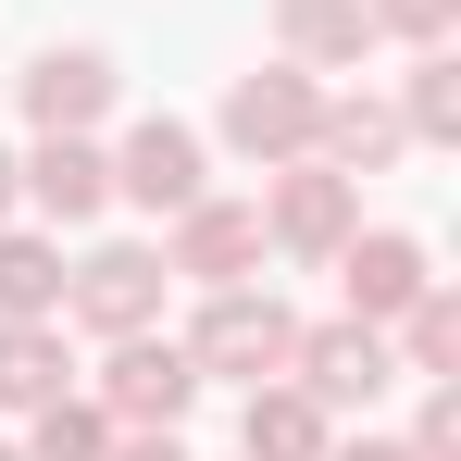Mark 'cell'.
Instances as JSON below:
<instances>
[{
	"instance_id": "cell-1",
	"label": "cell",
	"mask_w": 461,
	"mask_h": 461,
	"mask_svg": "<svg viewBox=\"0 0 461 461\" xmlns=\"http://www.w3.org/2000/svg\"><path fill=\"white\" fill-rule=\"evenodd\" d=\"M287 349H300V312L275 300L262 275L249 287H200V324H187L200 386H262V375H287Z\"/></svg>"
},
{
	"instance_id": "cell-2",
	"label": "cell",
	"mask_w": 461,
	"mask_h": 461,
	"mask_svg": "<svg viewBox=\"0 0 461 461\" xmlns=\"http://www.w3.org/2000/svg\"><path fill=\"white\" fill-rule=\"evenodd\" d=\"M162 300H175V275H162L150 237H100L87 262H63V337H138V324H162Z\"/></svg>"
},
{
	"instance_id": "cell-3",
	"label": "cell",
	"mask_w": 461,
	"mask_h": 461,
	"mask_svg": "<svg viewBox=\"0 0 461 461\" xmlns=\"http://www.w3.org/2000/svg\"><path fill=\"white\" fill-rule=\"evenodd\" d=\"M312 125H324V76H300V63H249V76L225 87V150L249 162V175L312 162Z\"/></svg>"
},
{
	"instance_id": "cell-4",
	"label": "cell",
	"mask_w": 461,
	"mask_h": 461,
	"mask_svg": "<svg viewBox=\"0 0 461 461\" xmlns=\"http://www.w3.org/2000/svg\"><path fill=\"white\" fill-rule=\"evenodd\" d=\"M249 212H262V249H275V262H337L349 225H362V187L324 175V162H275Z\"/></svg>"
},
{
	"instance_id": "cell-5",
	"label": "cell",
	"mask_w": 461,
	"mask_h": 461,
	"mask_svg": "<svg viewBox=\"0 0 461 461\" xmlns=\"http://www.w3.org/2000/svg\"><path fill=\"white\" fill-rule=\"evenodd\" d=\"M87 399H100L113 424H187V411H200V362H187V337L138 324V337H113V362H100Z\"/></svg>"
},
{
	"instance_id": "cell-6",
	"label": "cell",
	"mask_w": 461,
	"mask_h": 461,
	"mask_svg": "<svg viewBox=\"0 0 461 461\" xmlns=\"http://www.w3.org/2000/svg\"><path fill=\"white\" fill-rule=\"evenodd\" d=\"M287 386H312L324 411H375L386 386H399V349H386V324L337 312V324H300V349H287Z\"/></svg>"
},
{
	"instance_id": "cell-7",
	"label": "cell",
	"mask_w": 461,
	"mask_h": 461,
	"mask_svg": "<svg viewBox=\"0 0 461 461\" xmlns=\"http://www.w3.org/2000/svg\"><path fill=\"white\" fill-rule=\"evenodd\" d=\"M212 187V150H200V125H175V113H138L125 138H113V200H138V212H187Z\"/></svg>"
},
{
	"instance_id": "cell-8",
	"label": "cell",
	"mask_w": 461,
	"mask_h": 461,
	"mask_svg": "<svg viewBox=\"0 0 461 461\" xmlns=\"http://www.w3.org/2000/svg\"><path fill=\"white\" fill-rule=\"evenodd\" d=\"M275 249H262V212L249 200H225V187H200L187 212H175V249H162V275L175 287H249Z\"/></svg>"
},
{
	"instance_id": "cell-9",
	"label": "cell",
	"mask_w": 461,
	"mask_h": 461,
	"mask_svg": "<svg viewBox=\"0 0 461 461\" xmlns=\"http://www.w3.org/2000/svg\"><path fill=\"white\" fill-rule=\"evenodd\" d=\"M13 100H25L38 138H100V113L125 100V76H113V50H38L13 76Z\"/></svg>"
},
{
	"instance_id": "cell-10",
	"label": "cell",
	"mask_w": 461,
	"mask_h": 461,
	"mask_svg": "<svg viewBox=\"0 0 461 461\" xmlns=\"http://www.w3.org/2000/svg\"><path fill=\"white\" fill-rule=\"evenodd\" d=\"M13 187H25V212L50 237H76V225L113 212V150H100V138H38V150L13 162Z\"/></svg>"
},
{
	"instance_id": "cell-11",
	"label": "cell",
	"mask_w": 461,
	"mask_h": 461,
	"mask_svg": "<svg viewBox=\"0 0 461 461\" xmlns=\"http://www.w3.org/2000/svg\"><path fill=\"white\" fill-rule=\"evenodd\" d=\"M337 287H349V312L362 324H399V312L437 287V262H424V237H399V225H349V249L324 262Z\"/></svg>"
},
{
	"instance_id": "cell-12",
	"label": "cell",
	"mask_w": 461,
	"mask_h": 461,
	"mask_svg": "<svg viewBox=\"0 0 461 461\" xmlns=\"http://www.w3.org/2000/svg\"><path fill=\"white\" fill-rule=\"evenodd\" d=\"M324 449H337V411H324L312 386L262 375L249 399H237V461H324Z\"/></svg>"
},
{
	"instance_id": "cell-13",
	"label": "cell",
	"mask_w": 461,
	"mask_h": 461,
	"mask_svg": "<svg viewBox=\"0 0 461 461\" xmlns=\"http://www.w3.org/2000/svg\"><path fill=\"white\" fill-rule=\"evenodd\" d=\"M399 150H411V138H399V113H386V100L324 87V125H312V162H324V175H349V187H362V175H386Z\"/></svg>"
},
{
	"instance_id": "cell-14",
	"label": "cell",
	"mask_w": 461,
	"mask_h": 461,
	"mask_svg": "<svg viewBox=\"0 0 461 461\" xmlns=\"http://www.w3.org/2000/svg\"><path fill=\"white\" fill-rule=\"evenodd\" d=\"M362 50H375V13H362V0H275V63L337 76V63H362Z\"/></svg>"
},
{
	"instance_id": "cell-15",
	"label": "cell",
	"mask_w": 461,
	"mask_h": 461,
	"mask_svg": "<svg viewBox=\"0 0 461 461\" xmlns=\"http://www.w3.org/2000/svg\"><path fill=\"white\" fill-rule=\"evenodd\" d=\"M0 324H63V237L0 225Z\"/></svg>"
},
{
	"instance_id": "cell-16",
	"label": "cell",
	"mask_w": 461,
	"mask_h": 461,
	"mask_svg": "<svg viewBox=\"0 0 461 461\" xmlns=\"http://www.w3.org/2000/svg\"><path fill=\"white\" fill-rule=\"evenodd\" d=\"M76 386V337L63 324H0V411H38Z\"/></svg>"
},
{
	"instance_id": "cell-17",
	"label": "cell",
	"mask_w": 461,
	"mask_h": 461,
	"mask_svg": "<svg viewBox=\"0 0 461 461\" xmlns=\"http://www.w3.org/2000/svg\"><path fill=\"white\" fill-rule=\"evenodd\" d=\"M386 113H399L411 150H461V63H449V50H411V76H399Z\"/></svg>"
},
{
	"instance_id": "cell-18",
	"label": "cell",
	"mask_w": 461,
	"mask_h": 461,
	"mask_svg": "<svg viewBox=\"0 0 461 461\" xmlns=\"http://www.w3.org/2000/svg\"><path fill=\"white\" fill-rule=\"evenodd\" d=\"M386 349H399V386L424 375H461V287H424V300L386 324Z\"/></svg>"
},
{
	"instance_id": "cell-19",
	"label": "cell",
	"mask_w": 461,
	"mask_h": 461,
	"mask_svg": "<svg viewBox=\"0 0 461 461\" xmlns=\"http://www.w3.org/2000/svg\"><path fill=\"white\" fill-rule=\"evenodd\" d=\"M100 449H113V411H100L87 386H63V399L25 411V461H100Z\"/></svg>"
},
{
	"instance_id": "cell-20",
	"label": "cell",
	"mask_w": 461,
	"mask_h": 461,
	"mask_svg": "<svg viewBox=\"0 0 461 461\" xmlns=\"http://www.w3.org/2000/svg\"><path fill=\"white\" fill-rule=\"evenodd\" d=\"M375 13V38H399V50H449V25H461V0H362Z\"/></svg>"
},
{
	"instance_id": "cell-21",
	"label": "cell",
	"mask_w": 461,
	"mask_h": 461,
	"mask_svg": "<svg viewBox=\"0 0 461 461\" xmlns=\"http://www.w3.org/2000/svg\"><path fill=\"white\" fill-rule=\"evenodd\" d=\"M411 461H461V375H424V411H411Z\"/></svg>"
},
{
	"instance_id": "cell-22",
	"label": "cell",
	"mask_w": 461,
	"mask_h": 461,
	"mask_svg": "<svg viewBox=\"0 0 461 461\" xmlns=\"http://www.w3.org/2000/svg\"><path fill=\"white\" fill-rule=\"evenodd\" d=\"M100 461H187V437H175V424H113Z\"/></svg>"
},
{
	"instance_id": "cell-23",
	"label": "cell",
	"mask_w": 461,
	"mask_h": 461,
	"mask_svg": "<svg viewBox=\"0 0 461 461\" xmlns=\"http://www.w3.org/2000/svg\"><path fill=\"white\" fill-rule=\"evenodd\" d=\"M324 461H411V437H375V424H362V437H337Z\"/></svg>"
},
{
	"instance_id": "cell-24",
	"label": "cell",
	"mask_w": 461,
	"mask_h": 461,
	"mask_svg": "<svg viewBox=\"0 0 461 461\" xmlns=\"http://www.w3.org/2000/svg\"><path fill=\"white\" fill-rule=\"evenodd\" d=\"M13 212H25V187H13V150H0V225H13Z\"/></svg>"
},
{
	"instance_id": "cell-25",
	"label": "cell",
	"mask_w": 461,
	"mask_h": 461,
	"mask_svg": "<svg viewBox=\"0 0 461 461\" xmlns=\"http://www.w3.org/2000/svg\"><path fill=\"white\" fill-rule=\"evenodd\" d=\"M0 461H25V437H0Z\"/></svg>"
}]
</instances>
